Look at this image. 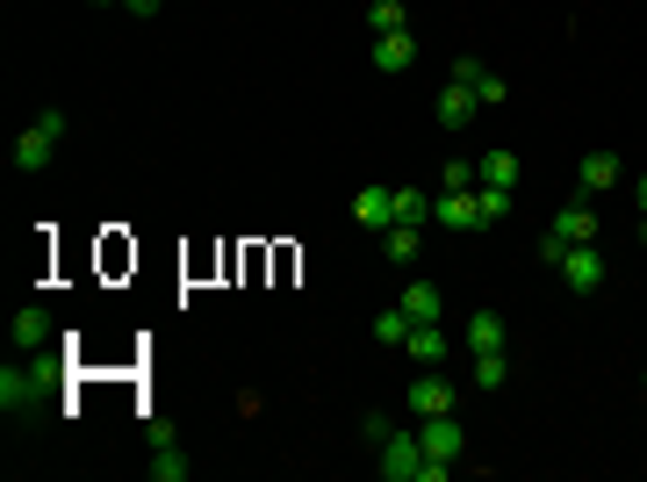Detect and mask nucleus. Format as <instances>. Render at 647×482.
Listing matches in <instances>:
<instances>
[{"mask_svg":"<svg viewBox=\"0 0 647 482\" xmlns=\"http://www.w3.org/2000/svg\"><path fill=\"white\" fill-rule=\"evenodd\" d=\"M460 188H482L475 159H446V165H439V194H460Z\"/></svg>","mask_w":647,"mask_h":482,"instance_id":"obj_21","label":"nucleus"},{"mask_svg":"<svg viewBox=\"0 0 647 482\" xmlns=\"http://www.w3.org/2000/svg\"><path fill=\"white\" fill-rule=\"evenodd\" d=\"M66 130H72L66 109H37V116H29V130L14 138V173H43V165L58 159V144H66Z\"/></svg>","mask_w":647,"mask_h":482,"instance_id":"obj_2","label":"nucleus"},{"mask_svg":"<svg viewBox=\"0 0 647 482\" xmlns=\"http://www.w3.org/2000/svg\"><path fill=\"white\" fill-rule=\"evenodd\" d=\"M396 303H404L410 324H439V289H431V281H404V295H396Z\"/></svg>","mask_w":647,"mask_h":482,"instance_id":"obj_15","label":"nucleus"},{"mask_svg":"<svg viewBox=\"0 0 647 482\" xmlns=\"http://www.w3.org/2000/svg\"><path fill=\"white\" fill-rule=\"evenodd\" d=\"M418 245H425V223H389V238H381V252H389L396 267L418 260Z\"/></svg>","mask_w":647,"mask_h":482,"instance_id":"obj_18","label":"nucleus"},{"mask_svg":"<svg viewBox=\"0 0 647 482\" xmlns=\"http://www.w3.org/2000/svg\"><path fill=\"white\" fill-rule=\"evenodd\" d=\"M367 29H375V37H389V29H410L404 0H375V8H367Z\"/></svg>","mask_w":647,"mask_h":482,"instance_id":"obj_22","label":"nucleus"},{"mask_svg":"<svg viewBox=\"0 0 647 482\" xmlns=\"http://www.w3.org/2000/svg\"><path fill=\"white\" fill-rule=\"evenodd\" d=\"M410 425H418V446H425L431 461H446V469L468 454V425H460L454 411H446V418H410Z\"/></svg>","mask_w":647,"mask_h":482,"instance_id":"obj_3","label":"nucleus"},{"mask_svg":"<svg viewBox=\"0 0 647 482\" xmlns=\"http://www.w3.org/2000/svg\"><path fill=\"white\" fill-rule=\"evenodd\" d=\"M626 165H619V152H583V165H576V180H583V194H597V188H611Z\"/></svg>","mask_w":647,"mask_h":482,"instance_id":"obj_16","label":"nucleus"},{"mask_svg":"<svg viewBox=\"0 0 647 482\" xmlns=\"http://www.w3.org/2000/svg\"><path fill=\"white\" fill-rule=\"evenodd\" d=\"M504 382H511L504 353H475V389H504Z\"/></svg>","mask_w":647,"mask_h":482,"instance_id":"obj_24","label":"nucleus"},{"mask_svg":"<svg viewBox=\"0 0 647 482\" xmlns=\"http://www.w3.org/2000/svg\"><path fill=\"white\" fill-rule=\"evenodd\" d=\"M375 454H381V461H375L381 482H439V475H454L446 461H431L425 446H418V425H410V432H389Z\"/></svg>","mask_w":647,"mask_h":482,"instance_id":"obj_1","label":"nucleus"},{"mask_svg":"<svg viewBox=\"0 0 647 482\" xmlns=\"http://www.w3.org/2000/svg\"><path fill=\"white\" fill-rule=\"evenodd\" d=\"M404 403H410V418H446L460 396H454V382H446L439 368H425L418 382H410V396H404Z\"/></svg>","mask_w":647,"mask_h":482,"instance_id":"obj_5","label":"nucleus"},{"mask_svg":"<svg viewBox=\"0 0 647 482\" xmlns=\"http://www.w3.org/2000/svg\"><path fill=\"white\" fill-rule=\"evenodd\" d=\"M431 217H439V223H454V231H482V188L431 194Z\"/></svg>","mask_w":647,"mask_h":482,"instance_id":"obj_7","label":"nucleus"},{"mask_svg":"<svg viewBox=\"0 0 647 482\" xmlns=\"http://www.w3.org/2000/svg\"><path fill=\"white\" fill-rule=\"evenodd\" d=\"M404 353L418 360V368H439L446 353H454V339H446V324H410V339H404Z\"/></svg>","mask_w":647,"mask_h":482,"instance_id":"obj_9","label":"nucleus"},{"mask_svg":"<svg viewBox=\"0 0 647 482\" xmlns=\"http://www.w3.org/2000/svg\"><path fill=\"white\" fill-rule=\"evenodd\" d=\"M561 281L576 295H597V289H605V252H597V245H568L561 252Z\"/></svg>","mask_w":647,"mask_h":482,"instance_id":"obj_6","label":"nucleus"},{"mask_svg":"<svg viewBox=\"0 0 647 482\" xmlns=\"http://www.w3.org/2000/svg\"><path fill=\"white\" fill-rule=\"evenodd\" d=\"M151 482H188V454H180V440L173 432H151Z\"/></svg>","mask_w":647,"mask_h":482,"instance_id":"obj_8","label":"nucleus"},{"mask_svg":"<svg viewBox=\"0 0 647 482\" xmlns=\"http://www.w3.org/2000/svg\"><path fill=\"white\" fill-rule=\"evenodd\" d=\"M554 238H561V245H597V217H590V202H568L561 217L547 223Z\"/></svg>","mask_w":647,"mask_h":482,"instance_id":"obj_11","label":"nucleus"},{"mask_svg":"<svg viewBox=\"0 0 647 482\" xmlns=\"http://www.w3.org/2000/svg\"><path fill=\"white\" fill-rule=\"evenodd\" d=\"M396 202V223H431V194L425 188H389Z\"/></svg>","mask_w":647,"mask_h":482,"instance_id":"obj_20","label":"nucleus"},{"mask_svg":"<svg viewBox=\"0 0 647 482\" xmlns=\"http://www.w3.org/2000/svg\"><path fill=\"white\" fill-rule=\"evenodd\" d=\"M375 339H381V345H404V339H410V318H404V303H389V310L375 318Z\"/></svg>","mask_w":647,"mask_h":482,"instance_id":"obj_23","label":"nucleus"},{"mask_svg":"<svg viewBox=\"0 0 647 482\" xmlns=\"http://www.w3.org/2000/svg\"><path fill=\"white\" fill-rule=\"evenodd\" d=\"M468 353H504V318L497 310H475L468 318Z\"/></svg>","mask_w":647,"mask_h":482,"instance_id":"obj_17","label":"nucleus"},{"mask_svg":"<svg viewBox=\"0 0 647 482\" xmlns=\"http://www.w3.org/2000/svg\"><path fill=\"white\" fill-rule=\"evenodd\" d=\"M475 173H482V188H518V152H482Z\"/></svg>","mask_w":647,"mask_h":482,"instance_id":"obj_19","label":"nucleus"},{"mask_svg":"<svg viewBox=\"0 0 647 482\" xmlns=\"http://www.w3.org/2000/svg\"><path fill=\"white\" fill-rule=\"evenodd\" d=\"M475 109H482V101H475V87H460V80L439 87V123H446V130H468Z\"/></svg>","mask_w":647,"mask_h":482,"instance_id":"obj_12","label":"nucleus"},{"mask_svg":"<svg viewBox=\"0 0 647 482\" xmlns=\"http://www.w3.org/2000/svg\"><path fill=\"white\" fill-rule=\"evenodd\" d=\"M37 389H43V360H8V368H0V411H29V403H37Z\"/></svg>","mask_w":647,"mask_h":482,"instance_id":"obj_4","label":"nucleus"},{"mask_svg":"<svg viewBox=\"0 0 647 482\" xmlns=\"http://www.w3.org/2000/svg\"><path fill=\"white\" fill-rule=\"evenodd\" d=\"M122 8H130V14H159L166 0H122Z\"/></svg>","mask_w":647,"mask_h":482,"instance_id":"obj_28","label":"nucleus"},{"mask_svg":"<svg viewBox=\"0 0 647 482\" xmlns=\"http://www.w3.org/2000/svg\"><path fill=\"white\" fill-rule=\"evenodd\" d=\"M352 223H360V231H389V223H396L389 188H360V194H352Z\"/></svg>","mask_w":647,"mask_h":482,"instance_id":"obj_10","label":"nucleus"},{"mask_svg":"<svg viewBox=\"0 0 647 482\" xmlns=\"http://www.w3.org/2000/svg\"><path fill=\"white\" fill-rule=\"evenodd\" d=\"M634 202H640V238H647V173H640V194H634Z\"/></svg>","mask_w":647,"mask_h":482,"instance_id":"obj_29","label":"nucleus"},{"mask_svg":"<svg viewBox=\"0 0 647 482\" xmlns=\"http://www.w3.org/2000/svg\"><path fill=\"white\" fill-rule=\"evenodd\" d=\"M43 339H51V318L37 303H22L14 310V353H43Z\"/></svg>","mask_w":647,"mask_h":482,"instance_id":"obj_13","label":"nucleus"},{"mask_svg":"<svg viewBox=\"0 0 647 482\" xmlns=\"http://www.w3.org/2000/svg\"><path fill=\"white\" fill-rule=\"evenodd\" d=\"M497 217H511V188H482V223H497Z\"/></svg>","mask_w":647,"mask_h":482,"instance_id":"obj_25","label":"nucleus"},{"mask_svg":"<svg viewBox=\"0 0 647 482\" xmlns=\"http://www.w3.org/2000/svg\"><path fill=\"white\" fill-rule=\"evenodd\" d=\"M389 432H396V425H389V418H381V411H360V440H367V446H381V440H389Z\"/></svg>","mask_w":647,"mask_h":482,"instance_id":"obj_26","label":"nucleus"},{"mask_svg":"<svg viewBox=\"0 0 647 482\" xmlns=\"http://www.w3.org/2000/svg\"><path fill=\"white\" fill-rule=\"evenodd\" d=\"M94 8H122V0H94Z\"/></svg>","mask_w":647,"mask_h":482,"instance_id":"obj_30","label":"nucleus"},{"mask_svg":"<svg viewBox=\"0 0 647 482\" xmlns=\"http://www.w3.org/2000/svg\"><path fill=\"white\" fill-rule=\"evenodd\" d=\"M475 101H482V109H497V101H504V72H482V80H475Z\"/></svg>","mask_w":647,"mask_h":482,"instance_id":"obj_27","label":"nucleus"},{"mask_svg":"<svg viewBox=\"0 0 647 482\" xmlns=\"http://www.w3.org/2000/svg\"><path fill=\"white\" fill-rule=\"evenodd\" d=\"M410 58H418V37H410V29H389V37H375V66H381V72H404Z\"/></svg>","mask_w":647,"mask_h":482,"instance_id":"obj_14","label":"nucleus"}]
</instances>
